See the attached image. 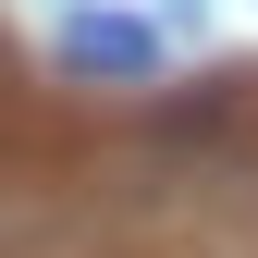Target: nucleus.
<instances>
[{
    "label": "nucleus",
    "instance_id": "nucleus-1",
    "mask_svg": "<svg viewBox=\"0 0 258 258\" xmlns=\"http://www.w3.org/2000/svg\"><path fill=\"white\" fill-rule=\"evenodd\" d=\"M61 61H74V74H148L160 37H148L136 13H74V25H61Z\"/></svg>",
    "mask_w": 258,
    "mask_h": 258
}]
</instances>
